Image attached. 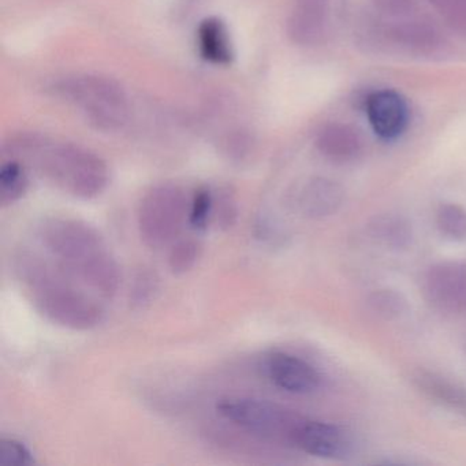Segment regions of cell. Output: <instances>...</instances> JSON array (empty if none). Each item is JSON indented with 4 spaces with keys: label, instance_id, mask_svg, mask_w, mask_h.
<instances>
[{
    "label": "cell",
    "instance_id": "6da1fadb",
    "mask_svg": "<svg viewBox=\"0 0 466 466\" xmlns=\"http://www.w3.org/2000/svg\"><path fill=\"white\" fill-rule=\"evenodd\" d=\"M4 155L34 168L62 192L83 200L102 195L110 181L107 165L94 152L36 133L10 138Z\"/></svg>",
    "mask_w": 466,
    "mask_h": 466
},
{
    "label": "cell",
    "instance_id": "7a4b0ae2",
    "mask_svg": "<svg viewBox=\"0 0 466 466\" xmlns=\"http://www.w3.org/2000/svg\"><path fill=\"white\" fill-rule=\"evenodd\" d=\"M39 237L67 277L88 288L95 296H116L121 285V271L94 226L73 218H51L43 223Z\"/></svg>",
    "mask_w": 466,
    "mask_h": 466
},
{
    "label": "cell",
    "instance_id": "3957f363",
    "mask_svg": "<svg viewBox=\"0 0 466 466\" xmlns=\"http://www.w3.org/2000/svg\"><path fill=\"white\" fill-rule=\"evenodd\" d=\"M61 271L35 258L23 260L20 272L35 308L51 323L73 331H88L99 326L105 309L95 294L76 286Z\"/></svg>",
    "mask_w": 466,
    "mask_h": 466
},
{
    "label": "cell",
    "instance_id": "277c9868",
    "mask_svg": "<svg viewBox=\"0 0 466 466\" xmlns=\"http://www.w3.org/2000/svg\"><path fill=\"white\" fill-rule=\"evenodd\" d=\"M54 94L77 108L84 118L103 132H118L130 118L127 92L111 78L76 75L53 86Z\"/></svg>",
    "mask_w": 466,
    "mask_h": 466
},
{
    "label": "cell",
    "instance_id": "5b68a950",
    "mask_svg": "<svg viewBox=\"0 0 466 466\" xmlns=\"http://www.w3.org/2000/svg\"><path fill=\"white\" fill-rule=\"evenodd\" d=\"M218 413L247 432L277 443L294 444L304 417L278 403L256 398L228 397L218 402Z\"/></svg>",
    "mask_w": 466,
    "mask_h": 466
},
{
    "label": "cell",
    "instance_id": "8992f818",
    "mask_svg": "<svg viewBox=\"0 0 466 466\" xmlns=\"http://www.w3.org/2000/svg\"><path fill=\"white\" fill-rule=\"evenodd\" d=\"M189 207L187 195L178 185L166 182L151 187L138 206L141 239L155 249L173 242L189 218Z\"/></svg>",
    "mask_w": 466,
    "mask_h": 466
},
{
    "label": "cell",
    "instance_id": "52a82bcc",
    "mask_svg": "<svg viewBox=\"0 0 466 466\" xmlns=\"http://www.w3.org/2000/svg\"><path fill=\"white\" fill-rule=\"evenodd\" d=\"M425 290L436 307L466 315V264L441 263L432 267L425 278Z\"/></svg>",
    "mask_w": 466,
    "mask_h": 466
},
{
    "label": "cell",
    "instance_id": "ba28073f",
    "mask_svg": "<svg viewBox=\"0 0 466 466\" xmlns=\"http://www.w3.org/2000/svg\"><path fill=\"white\" fill-rule=\"evenodd\" d=\"M264 370L272 384L291 394H310L320 386L318 370L299 357L275 351L267 356Z\"/></svg>",
    "mask_w": 466,
    "mask_h": 466
},
{
    "label": "cell",
    "instance_id": "9c48e42d",
    "mask_svg": "<svg viewBox=\"0 0 466 466\" xmlns=\"http://www.w3.org/2000/svg\"><path fill=\"white\" fill-rule=\"evenodd\" d=\"M367 116L375 135L381 140L391 141L408 127L409 108L398 92L384 89L368 97Z\"/></svg>",
    "mask_w": 466,
    "mask_h": 466
},
{
    "label": "cell",
    "instance_id": "30bf717a",
    "mask_svg": "<svg viewBox=\"0 0 466 466\" xmlns=\"http://www.w3.org/2000/svg\"><path fill=\"white\" fill-rule=\"evenodd\" d=\"M288 18L289 37L296 45L315 46L329 26L331 0H291Z\"/></svg>",
    "mask_w": 466,
    "mask_h": 466
},
{
    "label": "cell",
    "instance_id": "8fae6325",
    "mask_svg": "<svg viewBox=\"0 0 466 466\" xmlns=\"http://www.w3.org/2000/svg\"><path fill=\"white\" fill-rule=\"evenodd\" d=\"M342 201L343 190L337 182L316 177L297 187L291 204L302 217L320 219L335 214Z\"/></svg>",
    "mask_w": 466,
    "mask_h": 466
},
{
    "label": "cell",
    "instance_id": "7c38bea8",
    "mask_svg": "<svg viewBox=\"0 0 466 466\" xmlns=\"http://www.w3.org/2000/svg\"><path fill=\"white\" fill-rule=\"evenodd\" d=\"M293 446L316 457L335 458L348 451L350 439L338 425L305 419L297 430Z\"/></svg>",
    "mask_w": 466,
    "mask_h": 466
},
{
    "label": "cell",
    "instance_id": "4fadbf2b",
    "mask_svg": "<svg viewBox=\"0 0 466 466\" xmlns=\"http://www.w3.org/2000/svg\"><path fill=\"white\" fill-rule=\"evenodd\" d=\"M319 152L335 163H348L356 159L362 151L360 133L350 125L329 124L316 137Z\"/></svg>",
    "mask_w": 466,
    "mask_h": 466
},
{
    "label": "cell",
    "instance_id": "5bb4252c",
    "mask_svg": "<svg viewBox=\"0 0 466 466\" xmlns=\"http://www.w3.org/2000/svg\"><path fill=\"white\" fill-rule=\"evenodd\" d=\"M384 37L409 53H430L439 45L438 31L420 20L395 21L384 29Z\"/></svg>",
    "mask_w": 466,
    "mask_h": 466
},
{
    "label": "cell",
    "instance_id": "9a60e30c",
    "mask_svg": "<svg viewBox=\"0 0 466 466\" xmlns=\"http://www.w3.org/2000/svg\"><path fill=\"white\" fill-rule=\"evenodd\" d=\"M198 45L201 56L209 64L226 66L233 61L230 34L226 24L218 17L201 21L198 29Z\"/></svg>",
    "mask_w": 466,
    "mask_h": 466
},
{
    "label": "cell",
    "instance_id": "2e32d148",
    "mask_svg": "<svg viewBox=\"0 0 466 466\" xmlns=\"http://www.w3.org/2000/svg\"><path fill=\"white\" fill-rule=\"evenodd\" d=\"M26 166L15 159H6L0 167V204L12 206L25 196L29 187Z\"/></svg>",
    "mask_w": 466,
    "mask_h": 466
},
{
    "label": "cell",
    "instance_id": "e0dca14e",
    "mask_svg": "<svg viewBox=\"0 0 466 466\" xmlns=\"http://www.w3.org/2000/svg\"><path fill=\"white\" fill-rule=\"evenodd\" d=\"M201 256V245L195 239H179L168 253V267L176 275L189 272Z\"/></svg>",
    "mask_w": 466,
    "mask_h": 466
},
{
    "label": "cell",
    "instance_id": "ac0fdd59",
    "mask_svg": "<svg viewBox=\"0 0 466 466\" xmlns=\"http://www.w3.org/2000/svg\"><path fill=\"white\" fill-rule=\"evenodd\" d=\"M436 223L444 236L452 239L466 238V209L457 204H444L436 214Z\"/></svg>",
    "mask_w": 466,
    "mask_h": 466
},
{
    "label": "cell",
    "instance_id": "d6986e66",
    "mask_svg": "<svg viewBox=\"0 0 466 466\" xmlns=\"http://www.w3.org/2000/svg\"><path fill=\"white\" fill-rule=\"evenodd\" d=\"M372 230L373 237H376L379 241L384 242L386 245H395V247L405 245L410 237L408 225L398 218H380L372 226Z\"/></svg>",
    "mask_w": 466,
    "mask_h": 466
},
{
    "label": "cell",
    "instance_id": "ffe728a7",
    "mask_svg": "<svg viewBox=\"0 0 466 466\" xmlns=\"http://www.w3.org/2000/svg\"><path fill=\"white\" fill-rule=\"evenodd\" d=\"M214 212V195L207 187L196 190L190 200L187 222L195 230H206Z\"/></svg>",
    "mask_w": 466,
    "mask_h": 466
},
{
    "label": "cell",
    "instance_id": "44dd1931",
    "mask_svg": "<svg viewBox=\"0 0 466 466\" xmlns=\"http://www.w3.org/2000/svg\"><path fill=\"white\" fill-rule=\"evenodd\" d=\"M35 463L34 452L23 441L12 438L0 441V466H31Z\"/></svg>",
    "mask_w": 466,
    "mask_h": 466
},
{
    "label": "cell",
    "instance_id": "7402d4cb",
    "mask_svg": "<svg viewBox=\"0 0 466 466\" xmlns=\"http://www.w3.org/2000/svg\"><path fill=\"white\" fill-rule=\"evenodd\" d=\"M444 21L466 34V0H428Z\"/></svg>",
    "mask_w": 466,
    "mask_h": 466
},
{
    "label": "cell",
    "instance_id": "603a6c76",
    "mask_svg": "<svg viewBox=\"0 0 466 466\" xmlns=\"http://www.w3.org/2000/svg\"><path fill=\"white\" fill-rule=\"evenodd\" d=\"M157 275L148 269H143L138 272L137 277L135 278L133 282L132 290H130V302L133 307H146L147 304L155 299V294L157 293Z\"/></svg>",
    "mask_w": 466,
    "mask_h": 466
},
{
    "label": "cell",
    "instance_id": "cb8c5ba5",
    "mask_svg": "<svg viewBox=\"0 0 466 466\" xmlns=\"http://www.w3.org/2000/svg\"><path fill=\"white\" fill-rule=\"evenodd\" d=\"M214 212L217 214L218 225L222 228H233L237 219V206L233 195L230 192L218 193V198H214Z\"/></svg>",
    "mask_w": 466,
    "mask_h": 466
},
{
    "label": "cell",
    "instance_id": "d4e9b609",
    "mask_svg": "<svg viewBox=\"0 0 466 466\" xmlns=\"http://www.w3.org/2000/svg\"><path fill=\"white\" fill-rule=\"evenodd\" d=\"M370 305L379 315L391 318V316H398L403 309V301H400V297L392 291H379L375 293L370 299Z\"/></svg>",
    "mask_w": 466,
    "mask_h": 466
},
{
    "label": "cell",
    "instance_id": "484cf974",
    "mask_svg": "<svg viewBox=\"0 0 466 466\" xmlns=\"http://www.w3.org/2000/svg\"><path fill=\"white\" fill-rule=\"evenodd\" d=\"M373 6L389 17L405 18L413 13L414 0H372Z\"/></svg>",
    "mask_w": 466,
    "mask_h": 466
}]
</instances>
